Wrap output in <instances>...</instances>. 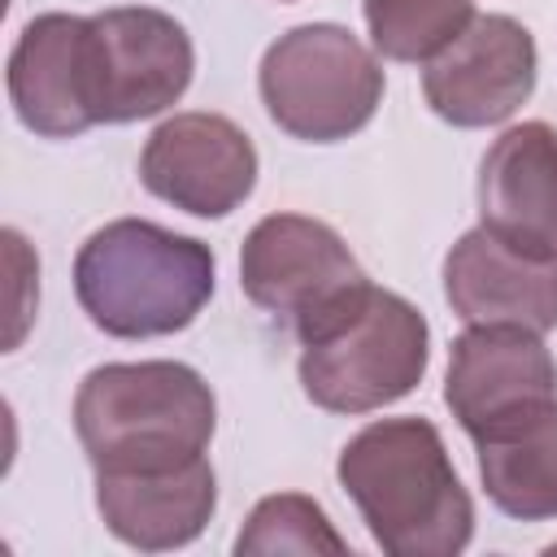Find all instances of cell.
I'll list each match as a JSON object with an SVG mask.
<instances>
[{
  "instance_id": "cell-1",
  "label": "cell",
  "mask_w": 557,
  "mask_h": 557,
  "mask_svg": "<svg viewBox=\"0 0 557 557\" xmlns=\"http://www.w3.org/2000/svg\"><path fill=\"white\" fill-rule=\"evenodd\" d=\"M339 487L392 557H453L474 535V505L426 418H383L339 453Z\"/></svg>"
},
{
  "instance_id": "cell-2",
  "label": "cell",
  "mask_w": 557,
  "mask_h": 557,
  "mask_svg": "<svg viewBox=\"0 0 557 557\" xmlns=\"http://www.w3.org/2000/svg\"><path fill=\"white\" fill-rule=\"evenodd\" d=\"M213 422V392L183 361L96 366L74 396V431L96 474L187 466L205 457Z\"/></svg>"
},
{
  "instance_id": "cell-3",
  "label": "cell",
  "mask_w": 557,
  "mask_h": 557,
  "mask_svg": "<svg viewBox=\"0 0 557 557\" xmlns=\"http://www.w3.org/2000/svg\"><path fill=\"white\" fill-rule=\"evenodd\" d=\"M83 313L113 339L174 335L213 296V252L144 218H117L87 235L74 257Z\"/></svg>"
},
{
  "instance_id": "cell-4",
  "label": "cell",
  "mask_w": 557,
  "mask_h": 557,
  "mask_svg": "<svg viewBox=\"0 0 557 557\" xmlns=\"http://www.w3.org/2000/svg\"><path fill=\"white\" fill-rule=\"evenodd\" d=\"M431 357L426 318L387 287H366L300 335V387L326 413H370L409 396Z\"/></svg>"
},
{
  "instance_id": "cell-5",
  "label": "cell",
  "mask_w": 557,
  "mask_h": 557,
  "mask_svg": "<svg viewBox=\"0 0 557 557\" xmlns=\"http://www.w3.org/2000/svg\"><path fill=\"white\" fill-rule=\"evenodd\" d=\"M257 87L278 131L309 144H335L374 117L383 100V70L352 30L309 22L265 48Z\"/></svg>"
},
{
  "instance_id": "cell-6",
  "label": "cell",
  "mask_w": 557,
  "mask_h": 557,
  "mask_svg": "<svg viewBox=\"0 0 557 557\" xmlns=\"http://www.w3.org/2000/svg\"><path fill=\"white\" fill-rule=\"evenodd\" d=\"M239 287L257 309L287 318L300 339L352 305L370 278L326 222L305 213H270L239 248Z\"/></svg>"
},
{
  "instance_id": "cell-7",
  "label": "cell",
  "mask_w": 557,
  "mask_h": 557,
  "mask_svg": "<svg viewBox=\"0 0 557 557\" xmlns=\"http://www.w3.org/2000/svg\"><path fill=\"white\" fill-rule=\"evenodd\" d=\"M196 70L187 30L148 4L87 17V96L100 122H139L170 109Z\"/></svg>"
},
{
  "instance_id": "cell-8",
  "label": "cell",
  "mask_w": 557,
  "mask_h": 557,
  "mask_svg": "<svg viewBox=\"0 0 557 557\" xmlns=\"http://www.w3.org/2000/svg\"><path fill=\"white\" fill-rule=\"evenodd\" d=\"M535 87V39L505 13H479L422 70V96L448 126H496Z\"/></svg>"
},
{
  "instance_id": "cell-9",
  "label": "cell",
  "mask_w": 557,
  "mask_h": 557,
  "mask_svg": "<svg viewBox=\"0 0 557 557\" xmlns=\"http://www.w3.org/2000/svg\"><path fill=\"white\" fill-rule=\"evenodd\" d=\"M444 405L453 409L457 426L479 440L505 422L557 405V361L540 331L470 326L453 339Z\"/></svg>"
},
{
  "instance_id": "cell-10",
  "label": "cell",
  "mask_w": 557,
  "mask_h": 557,
  "mask_svg": "<svg viewBox=\"0 0 557 557\" xmlns=\"http://www.w3.org/2000/svg\"><path fill=\"white\" fill-rule=\"evenodd\" d=\"M139 178L191 218H226L257 183V148L222 113H174L148 135Z\"/></svg>"
},
{
  "instance_id": "cell-11",
  "label": "cell",
  "mask_w": 557,
  "mask_h": 557,
  "mask_svg": "<svg viewBox=\"0 0 557 557\" xmlns=\"http://www.w3.org/2000/svg\"><path fill=\"white\" fill-rule=\"evenodd\" d=\"M444 296L470 326H557V261L505 244L496 231H466L444 257Z\"/></svg>"
},
{
  "instance_id": "cell-12",
  "label": "cell",
  "mask_w": 557,
  "mask_h": 557,
  "mask_svg": "<svg viewBox=\"0 0 557 557\" xmlns=\"http://www.w3.org/2000/svg\"><path fill=\"white\" fill-rule=\"evenodd\" d=\"M483 226L505 244L557 261V131L548 122L509 126L479 165Z\"/></svg>"
},
{
  "instance_id": "cell-13",
  "label": "cell",
  "mask_w": 557,
  "mask_h": 557,
  "mask_svg": "<svg viewBox=\"0 0 557 557\" xmlns=\"http://www.w3.org/2000/svg\"><path fill=\"white\" fill-rule=\"evenodd\" d=\"M9 100L35 135L70 139L96 126L87 96V17L44 13L9 52Z\"/></svg>"
},
{
  "instance_id": "cell-14",
  "label": "cell",
  "mask_w": 557,
  "mask_h": 557,
  "mask_svg": "<svg viewBox=\"0 0 557 557\" xmlns=\"http://www.w3.org/2000/svg\"><path fill=\"white\" fill-rule=\"evenodd\" d=\"M218 483L205 457L174 470H139V474H96V509L104 527L144 553L191 544L213 518Z\"/></svg>"
},
{
  "instance_id": "cell-15",
  "label": "cell",
  "mask_w": 557,
  "mask_h": 557,
  "mask_svg": "<svg viewBox=\"0 0 557 557\" xmlns=\"http://www.w3.org/2000/svg\"><path fill=\"white\" fill-rule=\"evenodd\" d=\"M487 500L522 522L557 518V405L474 440Z\"/></svg>"
},
{
  "instance_id": "cell-16",
  "label": "cell",
  "mask_w": 557,
  "mask_h": 557,
  "mask_svg": "<svg viewBox=\"0 0 557 557\" xmlns=\"http://www.w3.org/2000/svg\"><path fill=\"white\" fill-rule=\"evenodd\" d=\"M474 22V0H366V26L383 57L431 61Z\"/></svg>"
},
{
  "instance_id": "cell-17",
  "label": "cell",
  "mask_w": 557,
  "mask_h": 557,
  "mask_svg": "<svg viewBox=\"0 0 557 557\" xmlns=\"http://www.w3.org/2000/svg\"><path fill=\"white\" fill-rule=\"evenodd\" d=\"M239 557H261V553H331L344 557L348 540L331 527V518L322 513V505L313 496L300 492H278L257 500V509L248 513L239 540H235Z\"/></svg>"
}]
</instances>
